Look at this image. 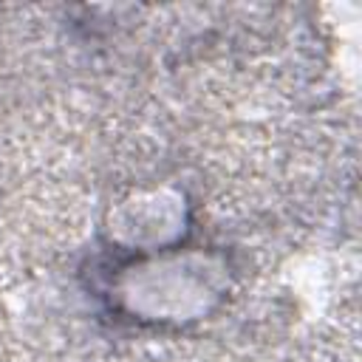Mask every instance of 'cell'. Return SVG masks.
Listing matches in <instances>:
<instances>
[{"label": "cell", "mask_w": 362, "mask_h": 362, "mask_svg": "<svg viewBox=\"0 0 362 362\" xmlns=\"http://www.w3.org/2000/svg\"><path fill=\"white\" fill-rule=\"evenodd\" d=\"M187 198L181 189L141 187L122 195L107 212V232L116 243L139 252H164L187 229Z\"/></svg>", "instance_id": "cell-2"}, {"label": "cell", "mask_w": 362, "mask_h": 362, "mask_svg": "<svg viewBox=\"0 0 362 362\" xmlns=\"http://www.w3.org/2000/svg\"><path fill=\"white\" fill-rule=\"evenodd\" d=\"M229 288V269L218 255L153 252L127 266L119 280L122 305L150 322H189L209 314Z\"/></svg>", "instance_id": "cell-1"}]
</instances>
